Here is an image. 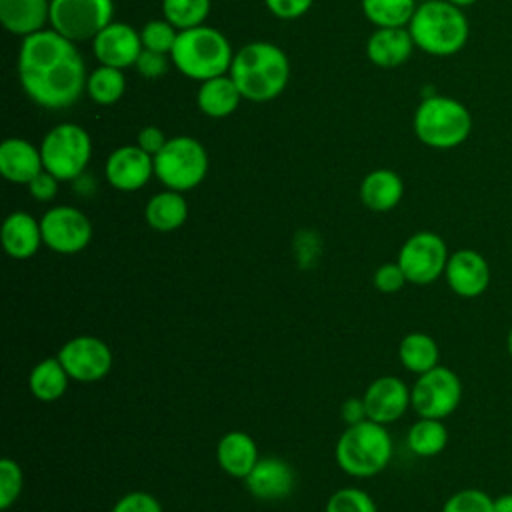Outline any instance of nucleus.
<instances>
[{"label":"nucleus","mask_w":512,"mask_h":512,"mask_svg":"<svg viewBox=\"0 0 512 512\" xmlns=\"http://www.w3.org/2000/svg\"><path fill=\"white\" fill-rule=\"evenodd\" d=\"M18 76L26 96L42 108H68L86 92V66L76 42L52 28L22 38Z\"/></svg>","instance_id":"obj_1"},{"label":"nucleus","mask_w":512,"mask_h":512,"mask_svg":"<svg viewBox=\"0 0 512 512\" xmlns=\"http://www.w3.org/2000/svg\"><path fill=\"white\" fill-rule=\"evenodd\" d=\"M228 74L244 100L270 102L282 94L290 80V60L276 44L258 40L234 54Z\"/></svg>","instance_id":"obj_2"},{"label":"nucleus","mask_w":512,"mask_h":512,"mask_svg":"<svg viewBox=\"0 0 512 512\" xmlns=\"http://www.w3.org/2000/svg\"><path fill=\"white\" fill-rule=\"evenodd\" d=\"M416 48L430 56H452L460 52L470 34L462 8L448 0H426L416 6L408 24Z\"/></svg>","instance_id":"obj_3"},{"label":"nucleus","mask_w":512,"mask_h":512,"mask_svg":"<svg viewBox=\"0 0 512 512\" xmlns=\"http://www.w3.org/2000/svg\"><path fill=\"white\" fill-rule=\"evenodd\" d=\"M232 46L228 38L212 26H194L180 30L170 52L172 64L190 80H210L230 72Z\"/></svg>","instance_id":"obj_4"},{"label":"nucleus","mask_w":512,"mask_h":512,"mask_svg":"<svg viewBox=\"0 0 512 512\" xmlns=\"http://www.w3.org/2000/svg\"><path fill=\"white\" fill-rule=\"evenodd\" d=\"M392 458V438L384 424L362 420L348 426L336 442L338 466L354 478L380 474Z\"/></svg>","instance_id":"obj_5"},{"label":"nucleus","mask_w":512,"mask_h":512,"mask_svg":"<svg viewBox=\"0 0 512 512\" xmlns=\"http://www.w3.org/2000/svg\"><path fill=\"white\" fill-rule=\"evenodd\" d=\"M472 132V114L468 108L450 96H428L414 112L416 138L436 150H450L468 140Z\"/></svg>","instance_id":"obj_6"},{"label":"nucleus","mask_w":512,"mask_h":512,"mask_svg":"<svg viewBox=\"0 0 512 512\" xmlns=\"http://www.w3.org/2000/svg\"><path fill=\"white\" fill-rule=\"evenodd\" d=\"M208 174V152L192 136L168 138L154 156V176L176 192L196 188Z\"/></svg>","instance_id":"obj_7"},{"label":"nucleus","mask_w":512,"mask_h":512,"mask_svg":"<svg viewBox=\"0 0 512 512\" xmlns=\"http://www.w3.org/2000/svg\"><path fill=\"white\" fill-rule=\"evenodd\" d=\"M44 170L58 180H76L92 156L90 134L74 122H64L46 132L40 144Z\"/></svg>","instance_id":"obj_8"},{"label":"nucleus","mask_w":512,"mask_h":512,"mask_svg":"<svg viewBox=\"0 0 512 512\" xmlns=\"http://www.w3.org/2000/svg\"><path fill=\"white\" fill-rule=\"evenodd\" d=\"M112 16L114 0H50V28L72 42L94 38Z\"/></svg>","instance_id":"obj_9"},{"label":"nucleus","mask_w":512,"mask_h":512,"mask_svg":"<svg viewBox=\"0 0 512 512\" xmlns=\"http://www.w3.org/2000/svg\"><path fill=\"white\" fill-rule=\"evenodd\" d=\"M410 400L420 418L444 420L460 406L462 382L454 370L438 364L432 370L418 374L410 388Z\"/></svg>","instance_id":"obj_10"},{"label":"nucleus","mask_w":512,"mask_h":512,"mask_svg":"<svg viewBox=\"0 0 512 512\" xmlns=\"http://www.w3.org/2000/svg\"><path fill=\"white\" fill-rule=\"evenodd\" d=\"M448 258L446 242L436 232L420 230L402 244L396 262L410 284L426 286L444 276Z\"/></svg>","instance_id":"obj_11"},{"label":"nucleus","mask_w":512,"mask_h":512,"mask_svg":"<svg viewBox=\"0 0 512 512\" xmlns=\"http://www.w3.org/2000/svg\"><path fill=\"white\" fill-rule=\"evenodd\" d=\"M42 240L56 254H78L92 240L88 216L74 206H54L40 220Z\"/></svg>","instance_id":"obj_12"},{"label":"nucleus","mask_w":512,"mask_h":512,"mask_svg":"<svg viewBox=\"0 0 512 512\" xmlns=\"http://www.w3.org/2000/svg\"><path fill=\"white\" fill-rule=\"evenodd\" d=\"M58 360L76 382H98L112 370V350L96 336H76L58 350Z\"/></svg>","instance_id":"obj_13"},{"label":"nucleus","mask_w":512,"mask_h":512,"mask_svg":"<svg viewBox=\"0 0 512 512\" xmlns=\"http://www.w3.org/2000/svg\"><path fill=\"white\" fill-rule=\"evenodd\" d=\"M108 184L120 192H136L154 176V156L138 144L116 148L104 166Z\"/></svg>","instance_id":"obj_14"},{"label":"nucleus","mask_w":512,"mask_h":512,"mask_svg":"<svg viewBox=\"0 0 512 512\" xmlns=\"http://www.w3.org/2000/svg\"><path fill=\"white\" fill-rule=\"evenodd\" d=\"M444 278L456 296L478 298L490 286V264L480 252L472 248H460L450 254Z\"/></svg>","instance_id":"obj_15"},{"label":"nucleus","mask_w":512,"mask_h":512,"mask_svg":"<svg viewBox=\"0 0 512 512\" xmlns=\"http://www.w3.org/2000/svg\"><path fill=\"white\" fill-rule=\"evenodd\" d=\"M140 32L124 22H110L92 38V52L102 66L128 68L134 66L142 52Z\"/></svg>","instance_id":"obj_16"},{"label":"nucleus","mask_w":512,"mask_h":512,"mask_svg":"<svg viewBox=\"0 0 512 512\" xmlns=\"http://www.w3.org/2000/svg\"><path fill=\"white\" fill-rule=\"evenodd\" d=\"M368 420L378 424L396 422L412 406L410 388L396 376L372 380L362 396Z\"/></svg>","instance_id":"obj_17"},{"label":"nucleus","mask_w":512,"mask_h":512,"mask_svg":"<svg viewBox=\"0 0 512 512\" xmlns=\"http://www.w3.org/2000/svg\"><path fill=\"white\" fill-rule=\"evenodd\" d=\"M244 482L248 492L258 500H282L294 488V470L282 458L266 456L258 458Z\"/></svg>","instance_id":"obj_18"},{"label":"nucleus","mask_w":512,"mask_h":512,"mask_svg":"<svg viewBox=\"0 0 512 512\" xmlns=\"http://www.w3.org/2000/svg\"><path fill=\"white\" fill-rule=\"evenodd\" d=\"M44 170L40 148L24 138H6L0 144V172L8 182L30 184Z\"/></svg>","instance_id":"obj_19"},{"label":"nucleus","mask_w":512,"mask_h":512,"mask_svg":"<svg viewBox=\"0 0 512 512\" xmlns=\"http://www.w3.org/2000/svg\"><path fill=\"white\" fill-rule=\"evenodd\" d=\"M414 48L408 28H376L366 42V56L378 68H398Z\"/></svg>","instance_id":"obj_20"},{"label":"nucleus","mask_w":512,"mask_h":512,"mask_svg":"<svg viewBox=\"0 0 512 512\" xmlns=\"http://www.w3.org/2000/svg\"><path fill=\"white\" fill-rule=\"evenodd\" d=\"M0 238L4 252L16 260H26L34 256L40 244H44L40 222L22 210L6 216Z\"/></svg>","instance_id":"obj_21"},{"label":"nucleus","mask_w":512,"mask_h":512,"mask_svg":"<svg viewBox=\"0 0 512 512\" xmlns=\"http://www.w3.org/2000/svg\"><path fill=\"white\" fill-rule=\"evenodd\" d=\"M0 20L10 34L26 38L50 22V0H0Z\"/></svg>","instance_id":"obj_22"},{"label":"nucleus","mask_w":512,"mask_h":512,"mask_svg":"<svg viewBox=\"0 0 512 512\" xmlns=\"http://www.w3.org/2000/svg\"><path fill=\"white\" fill-rule=\"evenodd\" d=\"M258 448L252 436L240 430H232L218 440L216 460L218 466L232 478H246L258 462Z\"/></svg>","instance_id":"obj_23"},{"label":"nucleus","mask_w":512,"mask_h":512,"mask_svg":"<svg viewBox=\"0 0 512 512\" xmlns=\"http://www.w3.org/2000/svg\"><path fill=\"white\" fill-rule=\"evenodd\" d=\"M404 196L402 178L388 168L368 172L360 182V200L374 212H388L398 206Z\"/></svg>","instance_id":"obj_24"},{"label":"nucleus","mask_w":512,"mask_h":512,"mask_svg":"<svg viewBox=\"0 0 512 512\" xmlns=\"http://www.w3.org/2000/svg\"><path fill=\"white\" fill-rule=\"evenodd\" d=\"M242 100V94L230 74H222L210 80L200 82L196 104L202 114L210 118H226L230 116Z\"/></svg>","instance_id":"obj_25"},{"label":"nucleus","mask_w":512,"mask_h":512,"mask_svg":"<svg viewBox=\"0 0 512 512\" xmlns=\"http://www.w3.org/2000/svg\"><path fill=\"white\" fill-rule=\"evenodd\" d=\"M144 218L148 226L156 232H174L188 218V202L182 192L166 188L164 192H158L148 200L144 208Z\"/></svg>","instance_id":"obj_26"},{"label":"nucleus","mask_w":512,"mask_h":512,"mask_svg":"<svg viewBox=\"0 0 512 512\" xmlns=\"http://www.w3.org/2000/svg\"><path fill=\"white\" fill-rule=\"evenodd\" d=\"M68 380H70L68 372L64 370L58 356H54V358L40 360L32 368L28 376V386L32 396L38 398L40 402H54L64 396L68 388Z\"/></svg>","instance_id":"obj_27"},{"label":"nucleus","mask_w":512,"mask_h":512,"mask_svg":"<svg viewBox=\"0 0 512 512\" xmlns=\"http://www.w3.org/2000/svg\"><path fill=\"white\" fill-rule=\"evenodd\" d=\"M398 358L408 372H414L418 376L438 366L440 348L430 334L410 332L400 340Z\"/></svg>","instance_id":"obj_28"},{"label":"nucleus","mask_w":512,"mask_h":512,"mask_svg":"<svg viewBox=\"0 0 512 512\" xmlns=\"http://www.w3.org/2000/svg\"><path fill=\"white\" fill-rule=\"evenodd\" d=\"M406 444L416 456L432 458L446 448L448 428L442 424V420L418 418L406 434Z\"/></svg>","instance_id":"obj_29"},{"label":"nucleus","mask_w":512,"mask_h":512,"mask_svg":"<svg viewBox=\"0 0 512 512\" xmlns=\"http://www.w3.org/2000/svg\"><path fill=\"white\" fill-rule=\"evenodd\" d=\"M416 6V0H362V12L376 28H406Z\"/></svg>","instance_id":"obj_30"},{"label":"nucleus","mask_w":512,"mask_h":512,"mask_svg":"<svg viewBox=\"0 0 512 512\" xmlns=\"http://www.w3.org/2000/svg\"><path fill=\"white\" fill-rule=\"evenodd\" d=\"M126 92V78L120 68L112 66H98L94 72L88 74L86 80V94L92 102L100 106L116 104Z\"/></svg>","instance_id":"obj_31"},{"label":"nucleus","mask_w":512,"mask_h":512,"mask_svg":"<svg viewBox=\"0 0 512 512\" xmlns=\"http://www.w3.org/2000/svg\"><path fill=\"white\" fill-rule=\"evenodd\" d=\"M162 14L178 30L202 26L210 14V0H162Z\"/></svg>","instance_id":"obj_32"},{"label":"nucleus","mask_w":512,"mask_h":512,"mask_svg":"<svg viewBox=\"0 0 512 512\" xmlns=\"http://www.w3.org/2000/svg\"><path fill=\"white\" fill-rule=\"evenodd\" d=\"M178 32L180 30L174 24H170L166 18L164 20H150L140 30L142 46L146 50H154V52L170 56V52H172V48L176 44Z\"/></svg>","instance_id":"obj_33"},{"label":"nucleus","mask_w":512,"mask_h":512,"mask_svg":"<svg viewBox=\"0 0 512 512\" xmlns=\"http://www.w3.org/2000/svg\"><path fill=\"white\" fill-rule=\"evenodd\" d=\"M442 512H494V498L482 488H462L444 502Z\"/></svg>","instance_id":"obj_34"},{"label":"nucleus","mask_w":512,"mask_h":512,"mask_svg":"<svg viewBox=\"0 0 512 512\" xmlns=\"http://www.w3.org/2000/svg\"><path fill=\"white\" fill-rule=\"evenodd\" d=\"M324 512H378L374 500L360 488H340L328 502Z\"/></svg>","instance_id":"obj_35"},{"label":"nucleus","mask_w":512,"mask_h":512,"mask_svg":"<svg viewBox=\"0 0 512 512\" xmlns=\"http://www.w3.org/2000/svg\"><path fill=\"white\" fill-rule=\"evenodd\" d=\"M24 486V474L16 460H0V508L8 510L20 496Z\"/></svg>","instance_id":"obj_36"},{"label":"nucleus","mask_w":512,"mask_h":512,"mask_svg":"<svg viewBox=\"0 0 512 512\" xmlns=\"http://www.w3.org/2000/svg\"><path fill=\"white\" fill-rule=\"evenodd\" d=\"M404 284H408L402 268L398 262H388L382 264L376 272H374V286L376 290L384 292V294H394L398 292Z\"/></svg>","instance_id":"obj_37"},{"label":"nucleus","mask_w":512,"mask_h":512,"mask_svg":"<svg viewBox=\"0 0 512 512\" xmlns=\"http://www.w3.org/2000/svg\"><path fill=\"white\" fill-rule=\"evenodd\" d=\"M112 512H162L160 502L148 492H128L112 508Z\"/></svg>","instance_id":"obj_38"},{"label":"nucleus","mask_w":512,"mask_h":512,"mask_svg":"<svg viewBox=\"0 0 512 512\" xmlns=\"http://www.w3.org/2000/svg\"><path fill=\"white\" fill-rule=\"evenodd\" d=\"M166 56H168V54H160V52L142 48V52H140V56H138L134 68H136L138 74L144 76V78H150V80L160 78V76H164L166 70H168V58H166Z\"/></svg>","instance_id":"obj_39"},{"label":"nucleus","mask_w":512,"mask_h":512,"mask_svg":"<svg viewBox=\"0 0 512 512\" xmlns=\"http://www.w3.org/2000/svg\"><path fill=\"white\" fill-rule=\"evenodd\" d=\"M314 0H264L266 8L282 20H294L304 16Z\"/></svg>","instance_id":"obj_40"},{"label":"nucleus","mask_w":512,"mask_h":512,"mask_svg":"<svg viewBox=\"0 0 512 512\" xmlns=\"http://www.w3.org/2000/svg\"><path fill=\"white\" fill-rule=\"evenodd\" d=\"M58 178L52 176L48 170H42L30 184H28V192L32 198H36L38 202H48L56 196L58 192Z\"/></svg>","instance_id":"obj_41"},{"label":"nucleus","mask_w":512,"mask_h":512,"mask_svg":"<svg viewBox=\"0 0 512 512\" xmlns=\"http://www.w3.org/2000/svg\"><path fill=\"white\" fill-rule=\"evenodd\" d=\"M166 142H168V138H166L164 132H162L160 128H156V126H146V128H142V130L138 132V136H136V144H138L142 150H146L148 154H152V156H156V154L164 148Z\"/></svg>","instance_id":"obj_42"},{"label":"nucleus","mask_w":512,"mask_h":512,"mask_svg":"<svg viewBox=\"0 0 512 512\" xmlns=\"http://www.w3.org/2000/svg\"><path fill=\"white\" fill-rule=\"evenodd\" d=\"M342 420H344L348 426L358 424V422H362V420H368L364 400H362V398H348V400L342 404Z\"/></svg>","instance_id":"obj_43"},{"label":"nucleus","mask_w":512,"mask_h":512,"mask_svg":"<svg viewBox=\"0 0 512 512\" xmlns=\"http://www.w3.org/2000/svg\"><path fill=\"white\" fill-rule=\"evenodd\" d=\"M494 512H512V492L494 498Z\"/></svg>","instance_id":"obj_44"},{"label":"nucleus","mask_w":512,"mask_h":512,"mask_svg":"<svg viewBox=\"0 0 512 512\" xmlns=\"http://www.w3.org/2000/svg\"><path fill=\"white\" fill-rule=\"evenodd\" d=\"M450 4H454V6H458V8H466V6H472V4H476L478 0H448Z\"/></svg>","instance_id":"obj_45"},{"label":"nucleus","mask_w":512,"mask_h":512,"mask_svg":"<svg viewBox=\"0 0 512 512\" xmlns=\"http://www.w3.org/2000/svg\"><path fill=\"white\" fill-rule=\"evenodd\" d=\"M506 348H508V354H510V358H512V326H510L508 336H506Z\"/></svg>","instance_id":"obj_46"},{"label":"nucleus","mask_w":512,"mask_h":512,"mask_svg":"<svg viewBox=\"0 0 512 512\" xmlns=\"http://www.w3.org/2000/svg\"><path fill=\"white\" fill-rule=\"evenodd\" d=\"M416 2H426V0H416Z\"/></svg>","instance_id":"obj_47"}]
</instances>
